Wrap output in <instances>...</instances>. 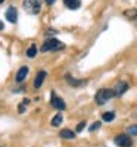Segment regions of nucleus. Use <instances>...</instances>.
<instances>
[{
	"instance_id": "f257e3e1",
	"label": "nucleus",
	"mask_w": 137,
	"mask_h": 147,
	"mask_svg": "<svg viewBox=\"0 0 137 147\" xmlns=\"http://www.w3.org/2000/svg\"><path fill=\"white\" fill-rule=\"evenodd\" d=\"M112 97H115L114 90H111V88H102V90H99V91L96 93L94 100H96V103H97L99 106H102V105H105L106 102H109Z\"/></svg>"
},
{
	"instance_id": "f03ea898",
	"label": "nucleus",
	"mask_w": 137,
	"mask_h": 147,
	"mask_svg": "<svg viewBox=\"0 0 137 147\" xmlns=\"http://www.w3.org/2000/svg\"><path fill=\"white\" fill-rule=\"evenodd\" d=\"M64 47H65V44L62 41H59L56 38H47L41 46V52L46 53V52H52V50H60Z\"/></svg>"
},
{
	"instance_id": "7ed1b4c3",
	"label": "nucleus",
	"mask_w": 137,
	"mask_h": 147,
	"mask_svg": "<svg viewBox=\"0 0 137 147\" xmlns=\"http://www.w3.org/2000/svg\"><path fill=\"white\" fill-rule=\"evenodd\" d=\"M22 6L25 9V12H28L31 15H37L41 9V0H24Z\"/></svg>"
},
{
	"instance_id": "20e7f679",
	"label": "nucleus",
	"mask_w": 137,
	"mask_h": 147,
	"mask_svg": "<svg viewBox=\"0 0 137 147\" xmlns=\"http://www.w3.org/2000/svg\"><path fill=\"white\" fill-rule=\"evenodd\" d=\"M114 141H115V144L118 147H131V144H133V141H131L128 134H121V136H117Z\"/></svg>"
},
{
	"instance_id": "39448f33",
	"label": "nucleus",
	"mask_w": 137,
	"mask_h": 147,
	"mask_svg": "<svg viewBox=\"0 0 137 147\" xmlns=\"http://www.w3.org/2000/svg\"><path fill=\"white\" fill-rule=\"evenodd\" d=\"M50 102H52V106H53V107H56L58 110H65V107H66V105H65L64 99L58 97V96L55 94V91H52V99H50Z\"/></svg>"
},
{
	"instance_id": "423d86ee",
	"label": "nucleus",
	"mask_w": 137,
	"mask_h": 147,
	"mask_svg": "<svg viewBox=\"0 0 137 147\" xmlns=\"http://www.w3.org/2000/svg\"><path fill=\"white\" fill-rule=\"evenodd\" d=\"M5 16H6V19H7L10 24H16V22H18V10H16L14 6H10V7H7Z\"/></svg>"
},
{
	"instance_id": "0eeeda50",
	"label": "nucleus",
	"mask_w": 137,
	"mask_h": 147,
	"mask_svg": "<svg viewBox=\"0 0 137 147\" xmlns=\"http://www.w3.org/2000/svg\"><path fill=\"white\" fill-rule=\"evenodd\" d=\"M127 90H128V84H127L125 81H119V82H117L115 88H114V94H115L117 97H121Z\"/></svg>"
},
{
	"instance_id": "6e6552de",
	"label": "nucleus",
	"mask_w": 137,
	"mask_h": 147,
	"mask_svg": "<svg viewBox=\"0 0 137 147\" xmlns=\"http://www.w3.org/2000/svg\"><path fill=\"white\" fill-rule=\"evenodd\" d=\"M28 72H30V69H28V66H22V68H19V71L16 72V82H22L24 80L27 78V75H28Z\"/></svg>"
},
{
	"instance_id": "1a4fd4ad",
	"label": "nucleus",
	"mask_w": 137,
	"mask_h": 147,
	"mask_svg": "<svg viewBox=\"0 0 137 147\" xmlns=\"http://www.w3.org/2000/svg\"><path fill=\"white\" fill-rule=\"evenodd\" d=\"M46 77H47V74H46L44 71H40L39 74H37L35 80H34V87H35V88H40L41 84H43L44 80H46Z\"/></svg>"
},
{
	"instance_id": "9d476101",
	"label": "nucleus",
	"mask_w": 137,
	"mask_h": 147,
	"mask_svg": "<svg viewBox=\"0 0 137 147\" xmlns=\"http://www.w3.org/2000/svg\"><path fill=\"white\" fill-rule=\"evenodd\" d=\"M66 82L69 85H72V87H80V85H84L85 84V80H77V78H74L71 75H66Z\"/></svg>"
},
{
	"instance_id": "9b49d317",
	"label": "nucleus",
	"mask_w": 137,
	"mask_h": 147,
	"mask_svg": "<svg viewBox=\"0 0 137 147\" xmlns=\"http://www.w3.org/2000/svg\"><path fill=\"white\" fill-rule=\"evenodd\" d=\"M64 5L71 10H77L81 6V0H64Z\"/></svg>"
},
{
	"instance_id": "f8f14e48",
	"label": "nucleus",
	"mask_w": 137,
	"mask_h": 147,
	"mask_svg": "<svg viewBox=\"0 0 137 147\" xmlns=\"http://www.w3.org/2000/svg\"><path fill=\"white\" fill-rule=\"evenodd\" d=\"M59 136H60V138H64V140H74V138H75V132L68 129V128H64L60 131Z\"/></svg>"
},
{
	"instance_id": "ddd939ff",
	"label": "nucleus",
	"mask_w": 137,
	"mask_h": 147,
	"mask_svg": "<svg viewBox=\"0 0 137 147\" xmlns=\"http://www.w3.org/2000/svg\"><path fill=\"white\" fill-rule=\"evenodd\" d=\"M124 16L128 18L130 21L137 19V9H127V10H124Z\"/></svg>"
},
{
	"instance_id": "4468645a",
	"label": "nucleus",
	"mask_w": 137,
	"mask_h": 147,
	"mask_svg": "<svg viewBox=\"0 0 137 147\" xmlns=\"http://www.w3.org/2000/svg\"><path fill=\"white\" fill-rule=\"evenodd\" d=\"M62 121H64V116H62V113L55 115V118L52 119V127H60Z\"/></svg>"
},
{
	"instance_id": "2eb2a0df",
	"label": "nucleus",
	"mask_w": 137,
	"mask_h": 147,
	"mask_svg": "<svg viewBox=\"0 0 137 147\" xmlns=\"http://www.w3.org/2000/svg\"><path fill=\"white\" fill-rule=\"evenodd\" d=\"M102 119L105 121V122H112L115 119V112H105L103 115H102Z\"/></svg>"
},
{
	"instance_id": "dca6fc26",
	"label": "nucleus",
	"mask_w": 137,
	"mask_h": 147,
	"mask_svg": "<svg viewBox=\"0 0 137 147\" xmlns=\"http://www.w3.org/2000/svg\"><path fill=\"white\" fill-rule=\"evenodd\" d=\"M35 55H37V47L33 44V46H30V47H28V50H27V56L33 59V57H35Z\"/></svg>"
},
{
	"instance_id": "f3484780",
	"label": "nucleus",
	"mask_w": 137,
	"mask_h": 147,
	"mask_svg": "<svg viewBox=\"0 0 137 147\" xmlns=\"http://www.w3.org/2000/svg\"><path fill=\"white\" fill-rule=\"evenodd\" d=\"M127 134L128 136H137V125H131L127 128Z\"/></svg>"
},
{
	"instance_id": "a211bd4d",
	"label": "nucleus",
	"mask_w": 137,
	"mask_h": 147,
	"mask_svg": "<svg viewBox=\"0 0 137 147\" xmlns=\"http://www.w3.org/2000/svg\"><path fill=\"white\" fill-rule=\"evenodd\" d=\"M100 125H102V124L97 121V122H94V124H92V127L89 128V131H90V132H94V131H97L99 128H100Z\"/></svg>"
},
{
	"instance_id": "6ab92c4d",
	"label": "nucleus",
	"mask_w": 137,
	"mask_h": 147,
	"mask_svg": "<svg viewBox=\"0 0 137 147\" xmlns=\"http://www.w3.org/2000/svg\"><path fill=\"white\" fill-rule=\"evenodd\" d=\"M84 127H85V122H80V124L77 125V132H81L84 129Z\"/></svg>"
},
{
	"instance_id": "aec40b11",
	"label": "nucleus",
	"mask_w": 137,
	"mask_h": 147,
	"mask_svg": "<svg viewBox=\"0 0 137 147\" xmlns=\"http://www.w3.org/2000/svg\"><path fill=\"white\" fill-rule=\"evenodd\" d=\"M25 106H27L25 103H24V105H19V107H18V112H19V113H22V112H25Z\"/></svg>"
},
{
	"instance_id": "412c9836",
	"label": "nucleus",
	"mask_w": 137,
	"mask_h": 147,
	"mask_svg": "<svg viewBox=\"0 0 137 147\" xmlns=\"http://www.w3.org/2000/svg\"><path fill=\"white\" fill-rule=\"evenodd\" d=\"M55 2H56V0H46V3H47V5H53Z\"/></svg>"
},
{
	"instance_id": "4be33fe9",
	"label": "nucleus",
	"mask_w": 137,
	"mask_h": 147,
	"mask_svg": "<svg viewBox=\"0 0 137 147\" xmlns=\"http://www.w3.org/2000/svg\"><path fill=\"white\" fill-rule=\"evenodd\" d=\"M3 28H5V24H3V22H2V21H0V31H2V30H3Z\"/></svg>"
}]
</instances>
